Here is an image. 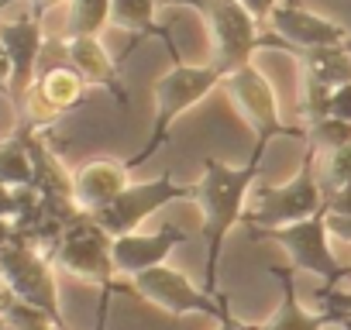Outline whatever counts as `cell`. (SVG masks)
Listing matches in <instances>:
<instances>
[{"label": "cell", "mask_w": 351, "mask_h": 330, "mask_svg": "<svg viewBox=\"0 0 351 330\" xmlns=\"http://www.w3.org/2000/svg\"><path fill=\"white\" fill-rule=\"evenodd\" d=\"M197 196V186H183L176 183L169 173H162L158 179H148V183H131L117 200H110L107 207H100L97 214H90L110 238H121V234H134L152 214H158L162 207L169 203H180V200H193Z\"/></svg>", "instance_id": "8"}, {"label": "cell", "mask_w": 351, "mask_h": 330, "mask_svg": "<svg viewBox=\"0 0 351 330\" xmlns=\"http://www.w3.org/2000/svg\"><path fill=\"white\" fill-rule=\"evenodd\" d=\"M330 117L351 124V83H344V86H337L330 93Z\"/></svg>", "instance_id": "27"}, {"label": "cell", "mask_w": 351, "mask_h": 330, "mask_svg": "<svg viewBox=\"0 0 351 330\" xmlns=\"http://www.w3.org/2000/svg\"><path fill=\"white\" fill-rule=\"evenodd\" d=\"M18 303H21V299L14 296V289L8 285V279L0 275V320H4V316H8V313H11V309H14Z\"/></svg>", "instance_id": "32"}, {"label": "cell", "mask_w": 351, "mask_h": 330, "mask_svg": "<svg viewBox=\"0 0 351 330\" xmlns=\"http://www.w3.org/2000/svg\"><path fill=\"white\" fill-rule=\"evenodd\" d=\"M155 11H158V0H110V25L121 31H131L134 45L148 35L169 42L172 35L155 25Z\"/></svg>", "instance_id": "19"}, {"label": "cell", "mask_w": 351, "mask_h": 330, "mask_svg": "<svg viewBox=\"0 0 351 330\" xmlns=\"http://www.w3.org/2000/svg\"><path fill=\"white\" fill-rule=\"evenodd\" d=\"M62 49H66V62H69L90 86H104V90H110V97H114L117 103H128V93H124L121 76H117V62H114L110 52L104 49L100 35L62 38Z\"/></svg>", "instance_id": "16"}, {"label": "cell", "mask_w": 351, "mask_h": 330, "mask_svg": "<svg viewBox=\"0 0 351 330\" xmlns=\"http://www.w3.org/2000/svg\"><path fill=\"white\" fill-rule=\"evenodd\" d=\"M337 327H341V330H351V316H341V320H337Z\"/></svg>", "instance_id": "37"}, {"label": "cell", "mask_w": 351, "mask_h": 330, "mask_svg": "<svg viewBox=\"0 0 351 330\" xmlns=\"http://www.w3.org/2000/svg\"><path fill=\"white\" fill-rule=\"evenodd\" d=\"M324 214H327V210H324ZM327 231H330V238L351 241V217H337V214H327Z\"/></svg>", "instance_id": "31"}, {"label": "cell", "mask_w": 351, "mask_h": 330, "mask_svg": "<svg viewBox=\"0 0 351 330\" xmlns=\"http://www.w3.org/2000/svg\"><path fill=\"white\" fill-rule=\"evenodd\" d=\"M317 176H320V190L334 193V190H348L351 186V144L330 151L324 158V165H317Z\"/></svg>", "instance_id": "23"}, {"label": "cell", "mask_w": 351, "mask_h": 330, "mask_svg": "<svg viewBox=\"0 0 351 330\" xmlns=\"http://www.w3.org/2000/svg\"><path fill=\"white\" fill-rule=\"evenodd\" d=\"M186 241V231H180L176 224H165L155 234H121L110 244V258H114V272L117 275H138L145 268L165 265V258L172 255V248H180Z\"/></svg>", "instance_id": "15"}, {"label": "cell", "mask_w": 351, "mask_h": 330, "mask_svg": "<svg viewBox=\"0 0 351 330\" xmlns=\"http://www.w3.org/2000/svg\"><path fill=\"white\" fill-rule=\"evenodd\" d=\"M313 303H317V309L327 313L334 323H337L341 316H351V289L341 292L337 285H320V289L313 292Z\"/></svg>", "instance_id": "26"}, {"label": "cell", "mask_w": 351, "mask_h": 330, "mask_svg": "<svg viewBox=\"0 0 351 330\" xmlns=\"http://www.w3.org/2000/svg\"><path fill=\"white\" fill-rule=\"evenodd\" d=\"M110 244H114V238L90 214H80L59 234V241L49 248V258L59 268H66V272H73V275H80L86 282L110 285L114 275H117L114 272V258H110Z\"/></svg>", "instance_id": "9"}, {"label": "cell", "mask_w": 351, "mask_h": 330, "mask_svg": "<svg viewBox=\"0 0 351 330\" xmlns=\"http://www.w3.org/2000/svg\"><path fill=\"white\" fill-rule=\"evenodd\" d=\"M32 183H35V162L25 131H18L11 141H0V186L28 190Z\"/></svg>", "instance_id": "20"}, {"label": "cell", "mask_w": 351, "mask_h": 330, "mask_svg": "<svg viewBox=\"0 0 351 330\" xmlns=\"http://www.w3.org/2000/svg\"><path fill=\"white\" fill-rule=\"evenodd\" d=\"M158 4H162V0H158Z\"/></svg>", "instance_id": "39"}, {"label": "cell", "mask_w": 351, "mask_h": 330, "mask_svg": "<svg viewBox=\"0 0 351 330\" xmlns=\"http://www.w3.org/2000/svg\"><path fill=\"white\" fill-rule=\"evenodd\" d=\"M8 86H11V55H8L4 42H0V90L8 93Z\"/></svg>", "instance_id": "34"}, {"label": "cell", "mask_w": 351, "mask_h": 330, "mask_svg": "<svg viewBox=\"0 0 351 330\" xmlns=\"http://www.w3.org/2000/svg\"><path fill=\"white\" fill-rule=\"evenodd\" d=\"M238 4H245V8L255 14V21H258V25H262V21H269V18H272V11L279 8L276 0H238Z\"/></svg>", "instance_id": "30"}, {"label": "cell", "mask_w": 351, "mask_h": 330, "mask_svg": "<svg viewBox=\"0 0 351 330\" xmlns=\"http://www.w3.org/2000/svg\"><path fill=\"white\" fill-rule=\"evenodd\" d=\"M224 69H217L214 62L207 66H186L180 55H172V69L165 76L155 79V90H152V100H155V114H152V131H148V141L145 148L128 162V165H141L148 162L169 138V127L176 124L183 110L197 107L204 97H210L217 86H224Z\"/></svg>", "instance_id": "2"}, {"label": "cell", "mask_w": 351, "mask_h": 330, "mask_svg": "<svg viewBox=\"0 0 351 330\" xmlns=\"http://www.w3.org/2000/svg\"><path fill=\"white\" fill-rule=\"evenodd\" d=\"M11 4V0H0V11H4ZM59 4H69V0H32V8H28V14H35V18H45L52 8H59Z\"/></svg>", "instance_id": "33"}, {"label": "cell", "mask_w": 351, "mask_h": 330, "mask_svg": "<svg viewBox=\"0 0 351 330\" xmlns=\"http://www.w3.org/2000/svg\"><path fill=\"white\" fill-rule=\"evenodd\" d=\"M107 25H110V0H69L66 4V35L62 38L100 35Z\"/></svg>", "instance_id": "21"}, {"label": "cell", "mask_w": 351, "mask_h": 330, "mask_svg": "<svg viewBox=\"0 0 351 330\" xmlns=\"http://www.w3.org/2000/svg\"><path fill=\"white\" fill-rule=\"evenodd\" d=\"M131 186V165L110 155L90 158L73 173V203L83 214H97Z\"/></svg>", "instance_id": "14"}, {"label": "cell", "mask_w": 351, "mask_h": 330, "mask_svg": "<svg viewBox=\"0 0 351 330\" xmlns=\"http://www.w3.org/2000/svg\"><path fill=\"white\" fill-rule=\"evenodd\" d=\"M324 210V190L317 176V148L306 144L300 173L282 186L252 190V210H245L248 227H286L296 220H306Z\"/></svg>", "instance_id": "4"}, {"label": "cell", "mask_w": 351, "mask_h": 330, "mask_svg": "<svg viewBox=\"0 0 351 330\" xmlns=\"http://www.w3.org/2000/svg\"><path fill=\"white\" fill-rule=\"evenodd\" d=\"M269 21H272L276 35H279L293 52L324 49V45H351V35H348L337 21H330V18H324V14H317V11H306V8L293 4V0H289V4H279Z\"/></svg>", "instance_id": "13"}, {"label": "cell", "mask_w": 351, "mask_h": 330, "mask_svg": "<svg viewBox=\"0 0 351 330\" xmlns=\"http://www.w3.org/2000/svg\"><path fill=\"white\" fill-rule=\"evenodd\" d=\"M303 62V73L330 90L351 83V45H324V49H303L296 52Z\"/></svg>", "instance_id": "18"}, {"label": "cell", "mask_w": 351, "mask_h": 330, "mask_svg": "<svg viewBox=\"0 0 351 330\" xmlns=\"http://www.w3.org/2000/svg\"><path fill=\"white\" fill-rule=\"evenodd\" d=\"M330 86L303 76V114H306V124L320 120V117H330Z\"/></svg>", "instance_id": "25"}, {"label": "cell", "mask_w": 351, "mask_h": 330, "mask_svg": "<svg viewBox=\"0 0 351 330\" xmlns=\"http://www.w3.org/2000/svg\"><path fill=\"white\" fill-rule=\"evenodd\" d=\"M0 330H66V327L56 323L49 313L28 306V303H18L4 320H0Z\"/></svg>", "instance_id": "24"}, {"label": "cell", "mask_w": 351, "mask_h": 330, "mask_svg": "<svg viewBox=\"0 0 351 330\" xmlns=\"http://www.w3.org/2000/svg\"><path fill=\"white\" fill-rule=\"evenodd\" d=\"M217 330H252V323H241L234 320V313H228L224 320H217Z\"/></svg>", "instance_id": "36"}, {"label": "cell", "mask_w": 351, "mask_h": 330, "mask_svg": "<svg viewBox=\"0 0 351 330\" xmlns=\"http://www.w3.org/2000/svg\"><path fill=\"white\" fill-rule=\"evenodd\" d=\"M14 234H18V231H14V220H4V217H0V251L8 248V241H11Z\"/></svg>", "instance_id": "35"}, {"label": "cell", "mask_w": 351, "mask_h": 330, "mask_svg": "<svg viewBox=\"0 0 351 330\" xmlns=\"http://www.w3.org/2000/svg\"><path fill=\"white\" fill-rule=\"evenodd\" d=\"M293 272H296L293 265H269V275H276L282 285V303L269 320L255 323V330H327L334 323L327 313H310L306 306H300Z\"/></svg>", "instance_id": "17"}, {"label": "cell", "mask_w": 351, "mask_h": 330, "mask_svg": "<svg viewBox=\"0 0 351 330\" xmlns=\"http://www.w3.org/2000/svg\"><path fill=\"white\" fill-rule=\"evenodd\" d=\"M0 42H4L8 55H11V86H8V100L14 107V114L21 117L25 100L35 86V69L45 49V28L42 18L35 14H21L18 21H0Z\"/></svg>", "instance_id": "11"}, {"label": "cell", "mask_w": 351, "mask_h": 330, "mask_svg": "<svg viewBox=\"0 0 351 330\" xmlns=\"http://www.w3.org/2000/svg\"><path fill=\"white\" fill-rule=\"evenodd\" d=\"M86 79L69 66V62H59V66H49L38 79H35V86H32V93H28V100H25V110H21V127H45V124H52L56 117H62L66 110H73L76 103H83V97H86Z\"/></svg>", "instance_id": "12"}, {"label": "cell", "mask_w": 351, "mask_h": 330, "mask_svg": "<svg viewBox=\"0 0 351 330\" xmlns=\"http://www.w3.org/2000/svg\"><path fill=\"white\" fill-rule=\"evenodd\" d=\"M248 234L255 241H276L279 248H286L289 265L296 272H310V275L324 279L327 285H337L351 272V268H344L334 258V251L327 244L330 231H327V214L324 210L313 214V217H306V220L286 224V227H265V231L262 227H248Z\"/></svg>", "instance_id": "5"}, {"label": "cell", "mask_w": 351, "mask_h": 330, "mask_svg": "<svg viewBox=\"0 0 351 330\" xmlns=\"http://www.w3.org/2000/svg\"><path fill=\"white\" fill-rule=\"evenodd\" d=\"M0 275L8 279V285L14 289V296L42 313H49L56 323L66 327L62 309H59V285L52 275V258L45 251H38L35 241H28L25 234H14L8 241V248L0 251Z\"/></svg>", "instance_id": "6"}, {"label": "cell", "mask_w": 351, "mask_h": 330, "mask_svg": "<svg viewBox=\"0 0 351 330\" xmlns=\"http://www.w3.org/2000/svg\"><path fill=\"white\" fill-rule=\"evenodd\" d=\"M306 144H313L317 151L330 155V151L351 144V124L337 120V117H320V120L306 124Z\"/></svg>", "instance_id": "22"}, {"label": "cell", "mask_w": 351, "mask_h": 330, "mask_svg": "<svg viewBox=\"0 0 351 330\" xmlns=\"http://www.w3.org/2000/svg\"><path fill=\"white\" fill-rule=\"evenodd\" d=\"M131 292H138L141 299L162 306L172 316L204 313V316L224 320L231 313V303H228L224 292L197 289L180 268H172V265H155V268H145V272L131 275Z\"/></svg>", "instance_id": "7"}, {"label": "cell", "mask_w": 351, "mask_h": 330, "mask_svg": "<svg viewBox=\"0 0 351 330\" xmlns=\"http://www.w3.org/2000/svg\"><path fill=\"white\" fill-rule=\"evenodd\" d=\"M114 282L110 285H100V303H97V320H93V330H107V316H110V296H114Z\"/></svg>", "instance_id": "29"}, {"label": "cell", "mask_w": 351, "mask_h": 330, "mask_svg": "<svg viewBox=\"0 0 351 330\" xmlns=\"http://www.w3.org/2000/svg\"><path fill=\"white\" fill-rule=\"evenodd\" d=\"M269 138H255V151L245 165H228L214 155L204 158V176L197 183V203L204 210V244H207V275H204V289L217 292V262H221V248L228 241V234L245 220V207L252 200L255 179L262 173V155H265Z\"/></svg>", "instance_id": "1"}, {"label": "cell", "mask_w": 351, "mask_h": 330, "mask_svg": "<svg viewBox=\"0 0 351 330\" xmlns=\"http://www.w3.org/2000/svg\"><path fill=\"white\" fill-rule=\"evenodd\" d=\"M224 90H228V97L234 100V107L241 110V117L255 127L258 138H269V141H272L276 134H300L296 127H289V124L279 120L276 90H272L269 76H265L255 62H248V66L228 73V76H224Z\"/></svg>", "instance_id": "10"}, {"label": "cell", "mask_w": 351, "mask_h": 330, "mask_svg": "<svg viewBox=\"0 0 351 330\" xmlns=\"http://www.w3.org/2000/svg\"><path fill=\"white\" fill-rule=\"evenodd\" d=\"M324 210L327 214H337V217H351V186L348 190L324 193Z\"/></svg>", "instance_id": "28"}, {"label": "cell", "mask_w": 351, "mask_h": 330, "mask_svg": "<svg viewBox=\"0 0 351 330\" xmlns=\"http://www.w3.org/2000/svg\"><path fill=\"white\" fill-rule=\"evenodd\" d=\"M252 330H255V323H252Z\"/></svg>", "instance_id": "38"}, {"label": "cell", "mask_w": 351, "mask_h": 330, "mask_svg": "<svg viewBox=\"0 0 351 330\" xmlns=\"http://www.w3.org/2000/svg\"><path fill=\"white\" fill-rule=\"evenodd\" d=\"M176 4H186V8L200 11V18L207 21L210 49H214L210 62L224 73H234V69L248 66L258 45L286 49V42H272V38L258 35L255 14L245 4H238V0H162L158 8H176Z\"/></svg>", "instance_id": "3"}]
</instances>
